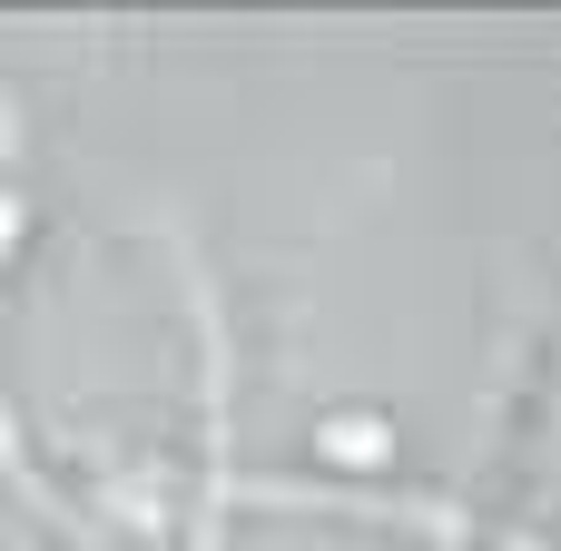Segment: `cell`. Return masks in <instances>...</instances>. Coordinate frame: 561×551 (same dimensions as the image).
<instances>
[{"label": "cell", "instance_id": "obj_3", "mask_svg": "<svg viewBox=\"0 0 561 551\" xmlns=\"http://www.w3.org/2000/svg\"><path fill=\"white\" fill-rule=\"evenodd\" d=\"M325 454H345V463H375V454H385V434H375V424H335V434H325Z\"/></svg>", "mask_w": 561, "mask_h": 551}, {"label": "cell", "instance_id": "obj_1", "mask_svg": "<svg viewBox=\"0 0 561 551\" xmlns=\"http://www.w3.org/2000/svg\"><path fill=\"white\" fill-rule=\"evenodd\" d=\"M256 503H316V513H355V523H394V532H424L444 551H542L533 532H503L463 503H414V493H355V483H237Z\"/></svg>", "mask_w": 561, "mask_h": 551}, {"label": "cell", "instance_id": "obj_2", "mask_svg": "<svg viewBox=\"0 0 561 551\" xmlns=\"http://www.w3.org/2000/svg\"><path fill=\"white\" fill-rule=\"evenodd\" d=\"M10 237H20V197L0 187V256H10ZM0 473L20 483V503H30L39 523H59V532H79V542H89V513H69V503H59V483H49V473L20 454V434H10V394H0Z\"/></svg>", "mask_w": 561, "mask_h": 551}]
</instances>
